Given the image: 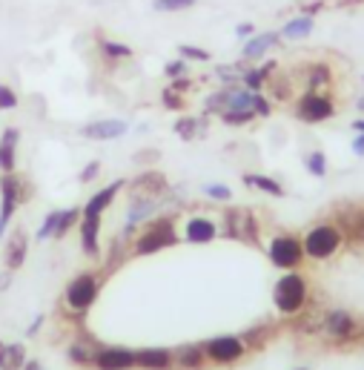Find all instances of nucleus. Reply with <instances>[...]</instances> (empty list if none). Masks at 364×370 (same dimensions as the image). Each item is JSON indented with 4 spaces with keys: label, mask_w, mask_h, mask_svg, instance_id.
Segmentation results:
<instances>
[{
    "label": "nucleus",
    "mask_w": 364,
    "mask_h": 370,
    "mask_svg": "<svg viewBox=\"0 0 364 370\" xmlns=\"http://www.w3.org/2000/svg\"><path fill=\"white\" fill-rule=\"evenodd\" d=\"M272 299H275V308L281 313H299L304 299H307V281L299 273H287L284 278H278Z\"/></svg>",
    "instance_id": "1"
},
{
    "label": "nucleus",
    "mask_w": 364,
    "mask_h": 370,
    "mask_svg": "<svg viewBox=\"0 0 364 370\" xmlns=\"http://www.w3.org/2000/svg\"><path fill=\"white\" fill-rule=\"evenodd\" d=\"M338 244H341V233L336 227H330V224H321V227L307 233L304 253L313 256V259H327V256H333L338 250Z\"/></svg>",
    "instance_id": "2"
},
{
    "label": "nucleus",
    "mask_w": 364,
    "mask_h": 370,
    "mask_svg": "<svg viewBox=\"0 0 364 370\" xmlns=\"http://www.w3.org/2000/svg\"><path fill=\"white\" fill-rule=\"evenodd\" d=\"M18 204H21V181L9 173V175H4V181H0V236L6 233L9 218H12Z\"/></svg>",
    "instance_id": "3"
},
{
    "label": "nucleus",
    "mask_w": 364,
    "mask_h": 370,
    "mask_svg": "<svg viewBox=\"0 0 364 370\" xmlns=\"http://www.w3.org/2000/svg\"><path fill=\"white\" fill-rule=\"evenodd\" d=\"M98 295V281L92 276H78L66 290V302L72 310H87Z\"/></svg>",
    "instance_id": "4"
},
{
    "label": "nucleus",
    "mask_w": 364,
    "mask_h": 370,
    "mask_svg": "<svg viewBox=\"0 0 364 370\" xmlns=\"http://www.w3.org/2000/svg\"><path fill=\"white\" fill-rule=\"evenodd\" d=\"M302 253H304V247L293 236H278L270 244V259L275 267H296L302 261Z\"/></svg>",
    "instance_id": "5"
},
{
    "label": "nucleus",
    "mask_w": 364,
    "mask_h": 370,
    "mask_svg": "<svg viewBox=\"0 0 364 370\" xmlns=\"http://www.w3.org/2000/svg\"><path fill=\"white\" fill-rule=\"evenodd\" d=\"M204 353H206V359L218 361V364H227V361H236V359H241V353H244V344H241L236 336H218V339L206 342Z\"/></svg>",
    "instance_id": "6"
},
{
    "label": "nucleus",
    "mask_w": 364,
    "mask_h": 370,
    "mask_svg": "<svg viewBox=\"0 0 364 370\" xmlns=\"http://www.w3.org/2000/svg\"><path fill=\"white\" fill-rule=\"evenodd\" d=\"M175 241H178V239H175V233H172V227H170V221H164V224H155L150 233H143V236L138 239L135 250H138V253H155V250L170 247V244H175Z\"/></svg>",
    "instance_id": "7"
},
{
    "label": "nucleus",
    "mask_w": 364,
    "mask_h": 370,
    "mask_svg": "<svg viewBox=\"0 0 364 370\" xmlns=\"http://www.w3.org/2000/svg\"><path fill=\"white\" fill-rule=\"evenodd\" d=\"M333 115V101L324 98V95H316V92H307L302 101H299V118L316 124V121H324Z\"/></svg>",
    "instance_id": "8"
},
{
    "label": "nucleus",
    "mask_w": 364,
    "mask_h": 370,
    "mask_svg": "<svg viewBox=\"0 0 364 370\" xmlns=\"http://www.w3.org/2000/svg\"><path fill=\"white\" fill-rule=\"evenodd\" d=\"M95 364L101 370H126L135 364V353L126 350V347H106L95 356Z\"/></svg>",
    "instance_id": "9"
},
{
    "label": "nucleus",
    "mask_w": 364,
    "mask_h": 370,
    "mask_svg": "<svg viewBox=\"0 0 364 370\" xmlns=\"http://www.w3.org/2000/svg\"><path fill=\"white\" fill-rule=\"evenodd\" d=\"M355 327H358V322H355L347 310H333V313L327 316V322H324V330H327V336H333V339H353V336H355Z\"/></svg>",
    "instance_id": "10"
},
{
    "label": "nucleus",
    "mask_w": 364,
    "mask_h": 370,
    "mask_svg": "<svg viewBox=\"0 0 364 370\" xmlns=\"http://www.w3.org/2000/svg\"><path fill=\"white\" fill-rule=\"evenodd\" d=\"M84 135L95 138V141H112V138L126 135V124L123 121H98V124L84 126Z\"/></svg>",
    "instance_id": "11"
},
{
    "label": "nucleus",
    "mask_w": 364,
    "mask_h": 370,
    "mask_svg": "<svg viewBox=\"0 0 364 370\" xmlns=\"http://www.w3.org/2000/svg\"><path fill=\"white\" fill-rule=\"evenodd\" d=\"M15 153H18V129H6L0 138V170L6 175L15 173Z\"/></svg>",
    "instance_id": "12"
},
{
    "label": "nucleus",
    "mask_w": 364,
    "mask_h": 370,
    "mask_svg": "<svg viewBox=\"0 0 364 370\" xmlns=\"http://www.w3.org/2000/svg\"><path fill=\"white\" fill-rule=\"evenodd\" d=\"M184 233H187V241H192V244H206V241L215 239V224H212V221H206V218H189Z\"/></svg>",
    "instance_id": "13"
},
{
    "label": "nucleus",
    "mask_w": 364,
    "mask_h": 370,
    "mask_svg": "<svg viewBox=\"0 0 364 370\" xmlns=\"http://www.w3.org/2000/svg\"><path fill=\"white\" fill-rule=\"evenodd\" d=\"M121 187H123V184L118 181V184H109V187H104L101 192H95V195L89 198V204H87V210H84L87 218H101V212L112 204V198H115V192H118Z\"/></svg>",
    "instance_id": "14"
},
{
    "label": "nucleus",
    "mask_w": 364,
    "mask_h": 370,
    "mask_svg": "<svg viewBox=\"0 0 364 370\" xmlns=\"http://www.w3.org/2000/svg\"><path fill=\"white\" fill-rule=\"evenodd\" d=\"M278 43V35L275 32H264V35H253L250 40H247V46H244V58H250V60H255V58H261L267 49H272Z\"/></svg>",
    "instance_id": "15"
},
{
    "label": "nucleus",
    "mask_w": 364,
    "mask_h": 370,
    "mask_svg": "<svg viewBox=\"0 0 364 370\" xmlns=\"http://www.w3.org/2000/svg\"><path fill=\"white\" fill-rule=\"evenodd\" d=\"M170 350H158V347H153V350H140V353H135V364H140V367H150V370H164L167 364H170Z\"/></svg>",
    "instance_id": "16"
},
{
    "label": "nucleus",
    "mask_w": 364,
    "mask_h": 370,
    "mask_svg": "<svg viewBox=\"0 0 364 370\" xmlns=\"http://www.w3.org/2000/svg\"><path fill=\"white\" fill-rule=\"evenodd\" d=\"M313 32V18L310 15H302V18H293L284 29H281V35L287 38V40H302V38H307Z\"/></svg>",
    "instance_id": "17"
},
{
    "label": "nucleus",
    "mask_w": 364,
    "mask_h": 370,
    "mask_svg": "<svg viewBox=\"0 0 364 370\" xmlns=\"http://www.w3.org/2000/svg\"><path fill=\"white\" fill-rule=\"evenodd\" d=\"M98 227H101V218H84L81 239H84V250L92 256L98 253Z\"/></svg>",
    "instance_id": "18"
},
{
    "label": "nucleus",
    "mask_w": 364,
    "mask_h": 370,
    "mask_svg": "<svg viewBox=\"0 0 364 370\" xmlns=\"http://www.w3.org/2000/svg\"><path fill=\"white\" fill-rule=\"evenodd\" d=\"M23 259H26V236H23V233H18V236L9 241V250H6V264H9L12 270H18V267L23 264Z\"/></svg>",
    "instance_id": "19"
},
{
    "label": "nucleus",
    "mask_w": 364,
    "mask_h": 370,
    "mask_svg": "<svg viewBox=\"0 0 364 370\" xmlns=\"http://www.w3.org/2000/svg\"><path fill=\"white\" fill-rule=\"evenodd\" d=\"M23 364V347L9 344V347H0V370H18Z\"/></svg>",
    "instance_id": "20"
},
{
    "label": "nucleus",
    "mask_w": 364,
    "mask_h": 370,
    "mask_svg": "<svg viewBox=\"0 0 364 370\" xmlns=\"http://www.w3.org/2000/svg\"><path fill=\"white\" fill-rule=\"evenodd\" d=\"M244 181H247L250 187H258V190L270 192V195H284V192H281V184L272 181V178H267V175H244Z\"/></svg>",
    "instance_id": "21"
},
{
    "label": "nucleus",
    "mask_w": 364,
    "mask_h": 370,
    "mask_svg": "<svg viewBox=\"0 0 364 370\" xmlns=\"http://www.w3.org/2000/svg\"><path fill=\"white\" fill-rule=\"evenodd\" d=\"M158 12H184L189 6H195V0H155L153 4Z\"/></svg>",
    "instance_id": "22"
},
{
    "label": "nucleus",
    "mask_w": 364,
    "mask_h": 370,
    "mask_svg": "<svg viewBox=\"0 0 364 370\" xmlns=\"http://www.w3.org/2000/svg\"><path fill=\"white\" fill-rule=\"evenodd\" d=\"M101 49L109 55V58H115V60H126V58H132V49L129 46H123V43H112V40H101Z\"/></svg>",
    "instance_id": "23"
},
{
    "label": "nucleus",
    "mask_w": 364,
    "mask_h": 370,
    "mask_svg": "<svg viewBox=\"0 0 364 370\" xmlns=\"http://www.w3.org/2000/svg\"><path fill=\"white\" fill-rule=\"evenodd\" d=\"M327 81H330V69H327L324 63H316V66L310 69V92L319 89V87H324Z\"/></svg>",
    "instance_id": "24"
},
{
    "label": "nucleus",
    "mask_w": 364,
    "mask_h": 370,
    "mask_svg": "<svg viewBox=\"0 0 364 370\" xmlns=\"http://www.w3.org/2000/svg\"><path fill=\"white\" fill-rule=\"evenodd\" d=\"M204 359H206V353H201L198 347H187V350H181V364H184V367H198Z\"/></svg>",
    "instance_id": "25"
},
{
    "label": "nucleus",
    "mask_w": 364,
    "mask_h": 370,
    "mask_svg": "<svg viewBox=\"0 0 364 370\" xmlns=\"http://www.w3.org/2000/svg\"><path fill=\"white\" fill-rule=\"evenodd\" d=\"M270 69H272V66H264V69H253V72H247V75H244V84H247L250 89H261L264 75H267Z\"/></svg>",
    "instance_id": "26"
},
{
    "label": "nucleus",
    "mask_w": 364,
    "mask_h": 370,
    "mask_svg": "<svg viewBox=\"0 0 364 370\" xmlns=\"http://www.w3.org/2000/svg\"><path fill=\"white\" fill-rule=\"evenodd\" d=\"M307 167H310V173L319 175V178L327 173V161H324L321 153H310V156H307Z\"/></svg>",
    "instance_id": "27"
},
{
    "label": "nucleus",
    "mask_w": 364,
    "mask_h": 370,
    "mask_svg": "<svg viewBox=\"0 0 364 370\" xmlns=\"http://www.w3.org/2000/svg\"><path fill=\"white\" fill-rule=\"evenodd\" d=\"M75 221H78V210H63V212H60V221H57V233H55V236H63L72 224H75Z\"/></svg>",
    "instance_id": "28"
},
{
    "label": "nucleus",
    "mask_w": 364,
    "mask_h": 370,
    "mask_svg": "<svg viewBox=\"0 0 364 370\" xmlns=\"http://www.w3.org/2000/svg\"><path fill=\"white\" fill-rule=\"evenodd\" d=\"M57 221H60V212H52L46 221H43V227H40V233H38V239H49V236H55L57 233Z\"/></svg>",
    "instance_id": "29"
},
{
    "label": "nucleus",
    "mask_w": 364,
    "mask_h": 370,
    "mask_svg": "<svg viewBox=\"0 0 364 370\" xmlns=\"http://www.w3.org/2000/svg\"><path fill=\"white\" fill-rule=\"evenodd\" d=\"M178 52H181V58H184V60H187V58H189V60H209V52H206V49L189 46V43H184Z\"/></svg>",
    "instance_id": "30"
},
{
    "label": "nucleus",
    "mask_w": 364,
    "mask_h": 370,
    "mask_svg": "<svg viewBox=\"0 0 364 370\" xmlns=\"http://www.w3.org/2000/svg\"><path fill=\"white\" fill-rule=\"evenodd\" d=\"M206 195L215 198V201H230L233 198L230 187H224V184H206Z\"/></svg>",
    "instance_id": "31"
},
{
    "label": "nucleus",
    "mask_w": 364,
    "mask_h": 370,
    "mask_svg": "<svg viewBox=\"0 0 364 370\" xmlns=\"http://www.w3.org/2000/svg\"><path fill=\"white\" fill-rule=\"evenodd\" d=\"M15 107H18V95L6 84H0V109H15Z\"/></svg>",
    "instance_id": "32"
},
{
    "label": "nucleus",
    "mask_w": 364,
    "mask_h": 370,
    "mask_svg": "<svg viewBox=\"0 0 364 370\" xmlns=\"http://www.w3.org/2000/svg\"><path fill=\"white\" fill-rule=\"evenodd\" d=\"M255 112H224V121L227 124H244V121H250Z\"/></svg>",
    "instance_id": "33"
},
{
    "label": "nucleus",
    "mask_w": 364,
    "mask_h": 370,
    "mask_svg": "<svg viewBox=\"0 0 364 370\" xmlns=\"http://www.w3.org/2000/svg\"><path fill=\"white\" fill-rule=\"evenodd\" d=\"M192 126H195V121H181V124H175V132L184 138H192Z\"/></svg>",
    "instance_id": "34"
},
{
    "label": "nucleus",
    "mask_w": 364,
    "mask_h": 370,
    "mask_svg": "<svg viewBox=\"0 0 364 370\" xmlns=\"http://www.w3.org/2000/svg\"><path fill=\"white\" fill-rule=\"evenodd\" d=\"M184 69H187V63H184V60H172V63H167V75H172V78H175V75H181Z\"/></svg>",
    "instance_id": "35"
},
{
    "label": "nucleus",
    "mask_w": 364,
    "mask_h": 370,
    "mask_svg": "<svg viewBox=\"0 0 364 370\" xmlns=\"http://www.w3.org/2000/svg\"><path fill=\"white\" fill-rule=\"evenodd\" d=\"M255 29H253V23H238V29H236V35L238 38H250Z\"/></svg>",
    "instance_id": "36"
},
{
    "label": "nucleus",
    "mask_w": 364,
    "mask_h": 370,
    "mask_svg": "<svg viewBox=\"0 0 364 370\" xmlns=\"http://www.w3.org/2000/svg\"><path fill=\"white\" fill-rule=\"evenodd\" d=\"M95 173H98V164H89V167H87V173L81 175V181H89V178H95Z\"/></svg>",
    "instance_id": "37"
},
{
    "label": "nucleus",
    "mask_w": 364,
    "mask_h": 370,
    "mask_svg": "<svg viewBox=\"0 0 364 370\" xmlns=\"http://www.w3.org/2000/svg\"><path fill=\"white\" fill-rule=\"evenodd\" d=\"M353 150H355L358 156H364V135H361V138H355V143H353Z\"/></svg>",
    "instance_id": "38"
},
{
    "label": "nucleus",
    "mask_w": 364,
    "mask_h": 370,
    "mask_svg": "<svg viewBox=\"0 0 364 370\" xmlns=\"http://www.w3.org/2000/svg\"><path fill=\"white\" fill-rule=\"evenodd\" d=\"M23 370H40V364H38V361H29V364L23 367Z\"/></svg>",
    "instance_id": "39"
},
{
    "label": "nucleus",
    "mask_w": 364,
    "mask_h": 370,
    "mask_svg": "<svg viewBox=\"0 0 364 370\" xmlns=\"http://www.w3.org/2000/svg\"><path fill=\"white\" fill-rule=\"evenodd\" d=\"M353 126H355V129H358V132H364V118H361V121H355V124H353Z\"/></svg>",
    "instance_id": "40"
},
{
    "label": "nucleus",
    "mask_w": 364,
    "mask_h": 370,
    "mask_svg": "<svg viewBox=\"0 0 364 370\" xmlns=\"http://www.w3.org/2000/svg\"><path fill=\"white\" fill-rule=\"evenodd\" d=\"M358 107H361V112H364V98H361V101H358Z\"/></svg>",
    "instance_id": "41"
}]
</instances>
